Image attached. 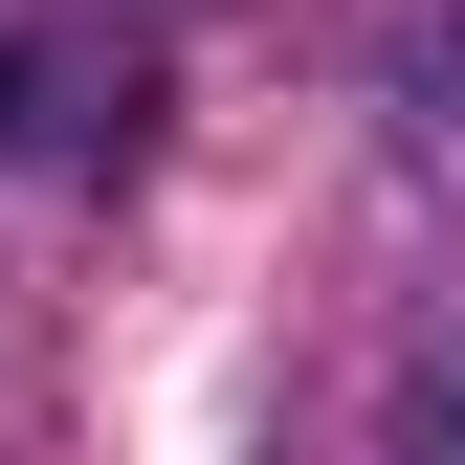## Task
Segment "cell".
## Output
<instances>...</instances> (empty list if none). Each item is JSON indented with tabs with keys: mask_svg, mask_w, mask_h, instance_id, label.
<instances>
[]
</instances>
